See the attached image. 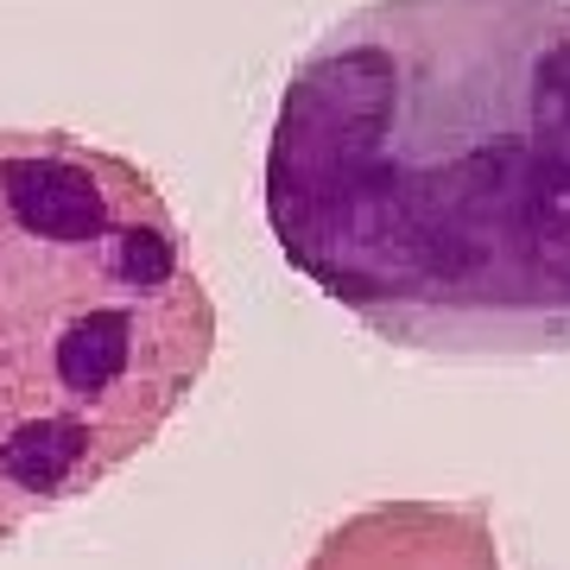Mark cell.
Segmentation results:
<instances>
[{"label": "cell", "instance_id": "cell-1", "mask_svg": "<svg viewBox=\"0 0 570 570\" xmlns=\"http://www.w3.org/2000/svg\"><path fill=\"white\" fill-rule=\"evenodd\" d=\"M285 266L406 355H570V0H367L273 108Z\"/></svg>", "mask_w": 570, "mask_h": 570}, {"label": "cell", "instance_id": "cell-3", "mask_svg": "<svg viewBox=\"0 0 570 570\" xmlns=\"http://www.w3.org/2000/svg\"><path fill=\"white\" fill-rule=\"evenodd\" d=\"M305 570H501V546L482 508L381 501L330 527Z\"/></svg>", "mask_w": 570, "mask_h": 570}, {"label": "cell", "instance_id": "cell-2", "mask_svg": "<svg viewBox=\"0 0 570 570\" xmlns=\"http://www.w3.org/2000/svg\"><path fill=\"white\" fill-rule=\"evenodd\" d=\"M216 355V305L153 171L0 127V546L134 463Z\"/></svg>", "mask_w": 570, "mask_h": 570}]
</instances>
